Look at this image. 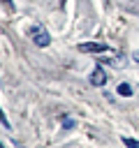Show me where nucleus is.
Returning a JSON list of instances; mask_svg holds the SVG:
<instances>
[{
  "mask_svg": "<svg viewBox=\"0 0 139 148\" xmlns=\"http://www.w3.org/2000/svg\"><path fill=\"white\" fill-rule=\"evenodd\" d=\"M28 35L32 37V42L37 44V46H49L51 44V35L46 32V28L44 25H30V30H28Z\"/></svg>",
  "mask_w": 139,
  "mask_h": 148,
  "instance_id": "obj_1",
  "label": "nucleus"
},
{
  "mask_svg": "<svg viewBox=\"0 0 139 148\" xmlns=\"http://www.w3.org/2000/svg\"><path fill=\"white\" fill-rule=\"evenodd\" d=\"M76 49L81 53H104V51H109V46L107 44H100V42H81Z\"/></svg>",
  "mask_w": 139,
  "mask_h": 148,
  "instance_id": "obj_2",
  "label": "nucleus"
},
{
  "mask_svg": "<svg viewBox=\"0 0 139 148\" xmlns=\"http://www.w3.org/2000/svg\"><path fill=\"white\" fill-rule=\"evenodd\" d=\"M107 79H109V76H107V72H104V69L97 65V67L93 69V74H90V79H88V81H90V86H95V88H102V86L107 83Z\"/></svg>",
  "mask_w": 139,
  "mask_h": 148,
  "instance_id": "obj_3",
  "label": "nucleus"
},
{
  "mask_svg": "<svg viewBox=\"0 0 139 148\" xmlns=\"http://www.w3.org/2000/svg\"><path fill=\"white\" fill-rule=\"evenodd\" d=\"M116 92H118L120 97H132V86H130V83H118Z\"/></svg>",
  "mask_w": 139,
  "mask_h": 148,
  "instance_id": "obj_4",
  "label": "nucleus"
},
{
  "mask_svg": "<svg viewBox=\"0 0 139 148\" xmlns=\"http://www.w3.org/2000/svg\"><path fill=\"white\" fill-rule=\"evenodd\" d=\"M123 143H125L127 148H139V141H137V139H130V136H123Z\"/></svg>",
  "mask_w": 139,
  "mask_h": 148,
  "instance_id": "obj_5",
  "label": "nucleus"
},
{
  "mask_svg": "<svg viewBox=\"0 0 139 148\" xmlns=\"http://www.w3.org/2000/svg\"><path fill=\"white\" fill-rule=\"evenodd\" d=\"M70 127H74V120L72 118H65L63 120V130H70Z\"/></svg>",
  "mask_w": 139,
  "mask_h": 148,
  "instance_id": "obj_6",
  "label": "nucleus"
},
{
  "mask_svg": "<svg viewBox=\"0 0 139 148\" xmlns=\"http://www.w3.org/2000/svg\"><path fill=\"white\" fill-rule=\"evenodd\" d=\"M0 2H2V5H5L9 12H14V2H12V0H0Z\"/></svg>",
  "mask_w": 139,
  "mask_h": 148,
  "instance_id": "obj_7",
  "label": "nucleus"
},
{
  "mask_svg": "<svg viewBox=\"0 0 139 148\" xmlns=\"http://www.w3.org/2000/svg\"><path fill=\"white\" fill-rule=\"evenodd\" d=\"M0 123H2V125H5V127H7V130H9V120H7V118H5V113H2V109H0Z\"/></svg>",
  "mask_w": 139,
  "mask_h": 148,
  "instance_id": "obj_8",
  "label": "nucleus"
},
{
  "mask_svg": "<svg viewBox=\"0 0 139 148\" xmlns=\"http://www.w3.org/2000/svg\"><path fill=\"white\" fill-rule=\"evenodd\" d=\"M0 148H5V146H2V141H0Z\"/></svg>",
  "mask_w": 139,
  "mask_h": 148,
  "instance_id": "obj_9",
  "label": "nucleus"
}]
</instances>
